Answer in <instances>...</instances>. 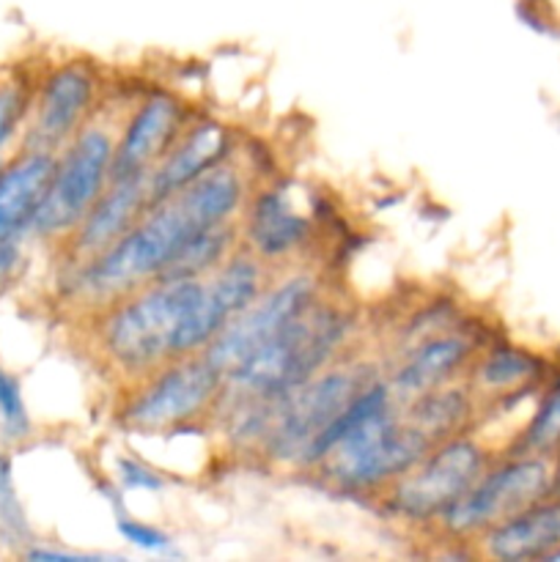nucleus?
Returning <instances> with one entry per match:
<instances>
[{
    "label": "nucleus",
    "mask_w": 560,
    "mask_h": 562,
    "mask_svg": "<svg viewBox=\"0 0 560 562\" xmlns=\"http://www.w3.org/2000/svg\"><path fill=\"white\" fill-rule=\"evenodd\" d=\"M318 296H324V283L313 269L302 263L280 269V274L275 269L261 294L212 340L206 357L228 376L247 357L283 333L296 316H302Z\"/></svg>",
    "instance_id": "9d476101"
},
{
    "label": "nucleus",
    "mask_w": 560,
    "mask_h": 562,
    "mask_svg": "<svg viewBox=\"0 0 560 562\" xmlns=\"http://www.w3.org/2000/svg\"><path fill=\"white\" fill-rule=\"evenodd\" d=\"M99 75L93 66L82 58L60 60L36 80L20 146L58 151L99 113Z\"/></svg>",
    "instance_id": "f8f14e48"
},
{
    "label": "nucleus",
    "mask_w": 560,
    "mask_h": 562,
    "mask_svg": "<svg viewBox=\"0 0 560 562\" xmlns=\"http://www.w3.org/2000/svg\"><path fill=\"white\" fill-rule=\"evenodd\" d=\"M0 530L14 538V541L31 538V525H27V514L20 503V494H16L11 459L5 453H0Z\"/></svg>",
    "instance_id": "bb28decb"
},
{
    "label": "nucleus",
    "mask_w": 560,
    "mask_h": 562,
    "mask_svg": "<svg viewBox=\"0 0 560 562\" xmlns=\"http://www.w3.org/2000/svg\"><path fill=\"white\" fill-rule=\"evenodd\" d=\"M472 543L478 558L486 560H549L560 549V499L544 497L541 503L494 525Z\"/></svg>",
    "instance_id": "6ab92c4d"
},
{
    "label": "nucleus",
    "mask_w": 560,
    "mask_h": 562,
    "mask_svg": "<svg viewBox=\"0 0 560 562\" xmlns=\"http://www.w3.org/2000/svg\"><path fill=\"white\" fill-rule=\"evenodd\" d=\"M190 119V104L179 93L168 88L143 93L115 124L113 176L152 173Z\"/></svg>",
    "instance_id": "4468645a"
},
{
    "label": "nucleus",
    "mask_w": 560,
    "mask_h": 562,
    "mask_svg": "<svg viewBox=\"0 0 560 562\" xmlns=\"http://www.w3.org/2000/svg\"><path fill=\"white\" fill-rule=\"evenodd\" d=\"M242 247L261 258L269 269H285L300 261L313 241L311 212L294 201V192L280 181L253 187L239 217Z\"/></svg>",
    "instance_id": "ddd939ff"
},
{
    "label": "nucleus",
    "mask_w": 560,
    "mask_h": 562,
    "mask_svg": "<svg viewBox=\"0 0 560 562\" xmlns=\"http://www.w3.org/2000/svg\"><path fill=\"white\" fill-rule=\"evenodd\" d=\"M115 124L119 119L99 108V113L55 151L53 179L31 225V236L60 247L91 212L104 187L113 181Z\"/></svg>",
    "instance_id": "0eeeda50"
},
{
    "label": "nucleus",
    "mask_w": 560,
    "mask_h": 562,
    "mask_svg": "<svg viewBox=\"0 0 560 562\" xmlns=\"http://www.w3.org/2000/svg\"><path fill=\"white\" fill-rule=\"evenodd\" d=\"M27 560H102L99 554H88V552H71V549H58V547H44V543L33 541L31 547L25 549Z\"/></svg>",
    "instance_id": "c756f323"
},
{
    "label": "nucleus",
    "mask_w": 560,
    "mask_h": 562,
    "mask_svg": "<svg viewBox=\"0 0 560 562\" xmlns=\"http://www.w3.org/2000/svg\"><path fill=\"white\" fill-rule=\"evenodd\" d=\"M272 272L275 269H269L261 258L239 247L214 272L201 278V289L176 338V355L184 357L206 351L212 340L261 294Z\"/></svg>",
    "instance_id": "9b49d317"
},
{
    "label": "nucleus",
    "mask_w": 560,
    "mask_h": 562,
    "mask_svg": "<svg viewBox=\"0 0 560 562\" xmlns=\"http://www.w3.org/2000/svg\"><path fill=\"white\" fill-rule=\"evenodd\" d=\"M239 247H242L239 223L209 228L181 247V252L173 258V263H170L168 272H165L163 278H176V280L206 278L209 272H214V269H217L231 252L239 250Z\"/></svg>",
    "instance_id": "4be33fe9"
},
{
    "label": "nucleus",
    "mask_w": 560,
    "mask_h": 562,
    "mask_svg": "<svg viewBox=\"0 0 560 562\" xmlns=\"http://www.w3.org/2000/svg\"><path fill=\"white\" fill-rule=\"evenodd\" d=\"M384 376L377 362L346 355L291 390L275 398V417L261 453L269 464L294 472H313L322 461V445L346 406L373 379Z\"/></svg>",
    "instance_id": "20e7f679"
},
{
    "label": "nucleus",
    "mask_w": 560,
    "mask_h": 562,
    "mask_svg": "<svg viewBox=\"0 0 560 562\" xmlns=\"http://www.w3.org/2000/svg\"><path fill=\"white\" fill-rule=\"evenodd\" d=\"M55 151L20 146L0 165V241L25 239L47 195Z\"/></svg>",
    "instance_id": "a211bd4d"
},
{
    "label": "nucleus",
    "mask_w": 560,
    "mask_h": 562,
    "mask_svg": "<svg viewBox=\"0 0 560 562\" xmlns=\"http://www.w3.org/2000/svg\"><path fill=\"white\" fill-rule=\"evenodd\" d=\"M115 483H119L121 494H130V492L157 494L165 488V477L159 475L152 464L135 459V456H119V459H115Z\"/></svg>",
    "instance_id": "cd10ccee"
},
{
    "label": "nucleus",
    "mask_w": 560,
    "mask_h": 562,
    "mask_svg": "<svg viewBox=\"0 0 560 562\" xmlns=\"http://www.w3.org/2000/svg\"><path fill=\"white\" fill-rule=\"evenodd\" d=\"M250 192V173L234 157L184 190L148 203L113 245L82 261H66L58 274L60 300L91 316L130 291L154 283L168 272L187 241L217 225L239 223Z\"/></svg>",
    "instance_id": "f257e3e1"
},
{
    "label": "nucleus",
    "mask_w": 560,
    "mask_h": 562,
    "mask_svg": "<svg viewBox=\"0 0 560 562\" xmlns=\"http://www.w3.org/2000/svg\"><path fill=\"white\" fill-rule=\"evenodd\" d=\"M225 393V373L206 357H173L157 371L126 384L115 406V423L126 434L157 437V434L190 431L203 420H212Z\"/></svg>",
    "instance_id": "423d86ee"
},
{
    "label": "nucleus",
    "mask_w": 560,
    "mask_h": 562,
    "mask_svg": "<svg viewBox=\"0 0 560 562\" xmlns=\"http://www.w3.org/2000/svg\"><path fill=\"white\" fill-rule=\"evenodd\" d=\"M198 289L201 278H159L93 311L91 344L99 362L130 384L179 357L176 338Z\"/></svg>",
    "instance_id": "f03ea898"
},
{
    "label": "nucleus",
    "mask_w": 560,
    "mask_h": 562,
    "mask_svg": "<svg viewBox=\"0 0 560 562\" xmlns=\"http://www.w3.org/2000/svg\"><path fill=\"white\" fill-rule=\"evenodd\" d=\"M406 420L415 423L421 431H426L434 442L464 434L470 428L472 415L478 409V398L472 390L467 387L464 379L443 384V387L432 390V393L421 395V398L401 404Z\"/></svg>",
    "instance_id": "412c9836"
},
{
    "label": "nucleus",
    "mask_w": 560,
    "mask_h": 562,
    "mask_svg": "<svg viewBox=\"0 0 560 562\" xmlns=\"http://www.w3.org/2000/svg\"><path fill=\"white\" fill-rule=\"evenodd\" d=\"M33 434L31 412H27L22 382L0 366V439L9 445L25 442Z\"/></svg>",
    "instance_id": "393cba45"
},
{
    "label": "nucleus",
    "mask_w": 560,
    "mask_h": 562,
    "mask_svg": "<svg viewBox=\"0 0 560 562\" xmlns=\"http://www.w3.org/2000/svg\"><path fill=\"white\" fill-rule=\"evenodd\" d=\"M555 477H558V483H560V475H558V472H555Z\"/></svg>",
    "instance_id": "7c9ffc66"
},
{
    "label": "nucleus",
    "mask_w": 560,
    "mask_h": 562,
    "mask_svg": "<svg viewBox=\"0 0 560 562\" xmlns=\"http://www.w3.org/2000/svg\"><path fill=\"white\" fill-rule=\"evenodd\" d=\"M22 241L25 239H9L0 241V289L11 283V280L20 274L22 261H25V252H22Z\"/></svg>",
    "instance_id": "c85d7f7f"
},
{
    "label": "nucleus",
    "mask_w": 560,
    "mask_h": 562,
    "mask_svg": "<svg viewBox=\"0 0 560 562\" xmlns=\"http://www.w3.org/2000/svg\"><path fill=\"white\" fill-rule=\"evenodd\" d=\"M560 448V382H555L538 401L530 423L519 431L511 453L552 456Z\"/></svg>",
    "instance_id": "5701e85b"
},
{
    "label": "nucleus",
    "mask_w": 560,
    "mask_h": 562,
    "mask_svg": "<svg viewBox=\"0 0 560 562\" xmlns=\"http://www.w3.org/2000/svg\"><path fill=\"white\" fill-rule=\"evenodd\" d=\"M33 88L36 82L25 77H0V157L14 146L16 137L22 140L27 115H31Z\"/></svg>",
    "instance_id": "b1692460"
},
{
    "label": "nucleus",
    "mask_w": 560,
    "mask_h": 562,
    "mask_svg": "<svg viewBox=\"0 0 560 562\" xmlns=\"http://www.w3.org/2000/svg\"><path fill=\"white\" fill-rule=\"evenodd\" d=\"M538 373H541V362L530 351L494 344L478 351L472 366L467 368L464 382L481 404V401L519 398L522 390L530 387Z\"/></svg>",
    "instance_id": "aec40b11"
},
{
    "label": "nucleus",
    "mask_w": 560,
    "mask_h": 562,
    "mask_svg": "<svg viewBox=\"0 0 560 562\" xmlns=\"http://www.w3.org/2000/svg\"><path fill=\"white\" fill-rule=\"evenodd\" d=\"M115 532L121 536V541L135 547L137 552L159 554V558L176 554V541L170 532L159 530L157 525H148V521L137 519V516L124 514L121 505H115Z\"/></svg>",
    "instance_id": "a878e982"
},
{
    "label": "nucleus",
    "mask_w": 560,
    "mask_h": 562,
    "mask_svg": "<svg viewBox=\"0 0 560 562\" xmlns=\"http://www.w3.org/2000/svg\"><path fill=\"white\" fill-rule=\"evenodd\" d=\"M3 159H5V157H0V165H3Z\"/></svg>",
    "instance_id": "2f4dec72"
},
{
    "label": "nucleus",
    "mask_w": 560,
    "mask_h": 562,
    "mask_svg": "<svg viewBox=\"0 0 560 562\" xmlns=\"http://www.w3.org/2000/svg\"><path fill=\"white\" fill-rule=\"evenodd\" d=\"M555 486L558 477L547 456L511 453L500 464H489L470 492L450 505L432 530L450 543H472L500 521L541 503Z\"/></svg>",
    "instance_id": "1a4fd4ad"
},
{
    "label": "nucleus",
    "mask_w": 560,
    "mask_h": 562,
    "mask_svg": "<svg viewBox=\"0 0 560 562\" xmlns=\"http://www.w3.org/2000/svg\"><path fill=\"white\" fill-rule=\"evenodd\" d=\"M236 157V135L228 124L217 119H190V124L181 130L173 146L168 148L163 159L148 173L152 187V203L184 190L195 179L206 176L217 165Z\"/></svg>",
    "instance_id": "dca6fc26"
},
{
    "label": "nucleus",
    "mask_w": 560,
    "mask_h": 562,
    "mask_svg": "<svg viewBox=\"0 0 560 562\" xmlns=\"http://www.w3.org/2000/svg\"><path fill=\"white\" fill-rule=\"evenodd\" d=\"M478 351H481V340L453 324L415 344L401 346V357L384 373V382L390 384V393L399 404H410L443 384L464 379Z\"/></svg>",
    "instance_id": "2eb2a0df"
},
{
    "label": "nucleus",
    "mask_w": 560,
    "mask_h": 562,
    "mask_svg": "<svg viewBox=\"0 0 560 562\" xmlns=\"http://www.w3.org/2000/svg\"><path fill=\"white\" fill-rule=\"evenodd\" d=\"M357 333L355 313L318 296L267 346L225 376V387L258 398H283L324 368L344 360Z\"/></svg>",
    "instance_id": "7ed1b4c3"
},
{
    "label": "nucleus",
    "mask_w": 560,
    "mask_h": 562,
    "mask_svg": "<svg viewBox=\"0 0 560 562\" xmlns=\"http://www.w3.org/2000/svg\"><path fill=\"white\" fill-rule=\"evenodd\" d=\"M434 445L426 431L406 420L399 401H393L351 426L313 475L335 492L382 497L384 488L406 475Z\"/></svg>",
    "instance_id": "39448f33"
},
{
    "label": "nucleus",
    "mask_w": 560,
    "mask_h": 562,
    "mask_svg": "<svg viewBox=\"0 0 560 562\" xmlns=\"http://www.w3.org/2000/svg\"><path fill=\"white\" fill-rule=\"evenodd\" d=\"M148 203H152L148 173L113 176V181L104 187L91 212L60 245L66 252V261H82V258L97 256L104 247L113 245L121 234H126L137 223Z\"/></svg>",
    "instance_id": "f3484780"
},
{
    "label": "nucleus",
    "mask_w": 560,
    "mask_h": 562,
    "mask_svg": "<svg viewBox=\"0 0 560 562\" xmlns=\"http://www.w3.org/2000/svg\"><path fill=\"white\" fill-rule=\"evenodd\" d=\"M489 464V450L481 439L470 431L456 434L434 445L406 475L384 488L382 503L393 519L432 530L439 516L470 492Z\"/></svg>",
    "instance_id": "6e6552de"
}]
</instances>
